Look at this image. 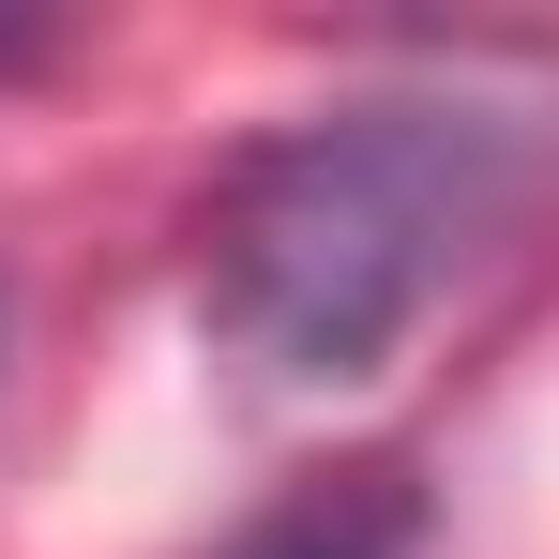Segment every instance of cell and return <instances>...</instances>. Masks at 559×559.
<instances>
[{
    "label": "cell",
    "mask_w": 559,
    "mask_h": 559,
    "mask_svg": "<svg viewBox=\"0 0 559 559\" xmlns=\"http://www.w3.org/2000/svg\"><path fill=\"white\" fill-rule=\"evenodd\" d=\"M559 182V92L393 76L273 121L197 212V318L287 393L378 378Z\"/></svg>",
    "instance_id": "1"
},
{
    "label": "cell",
    "mask_w": 559,
    "mask_h": 559,
    "mask_svg": "<svg viewBox=\"0 0 559 559\" xmlns=\"http://www.w3.org/2000/svg\"><path fill=\"white\" fill-rule=\"evenodd\" d=\"M408 545V499L393 484H318V499H287L273 530H242L227 559H393Z\"/></svg>",
    "instance_id": "2"
}]
</instances>
